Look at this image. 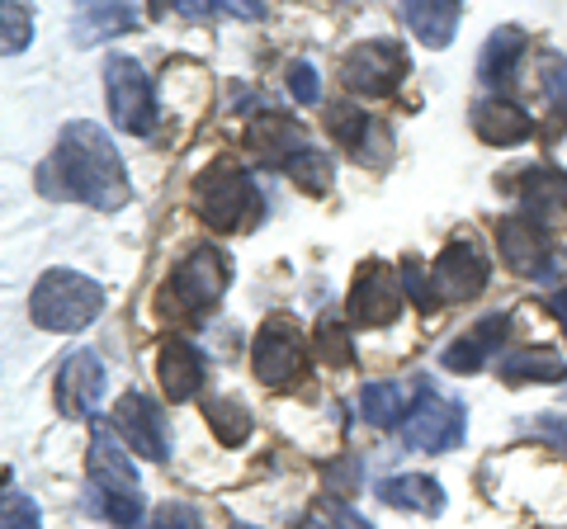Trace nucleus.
<instances>
[{"label":"nucleus","mask_w":567,"mask_h":529,"mask_svg":"<svg viewBox=\"0 0 567 529\" xmlns=\"http://www.w3.org/2000/svg\"><path fill=\"white\" fill-rule=\"evenodd\" d=\"M39 189L48 199H76V204H91V208H114L128 204V170H123V156L110 143V133L95 128V123H66L52 156L39 166Z\"/></svg>","instance_id":"obj_1"},{"label":"nucleus","mask_w":567,"mask_h":529,"mask_svg":"<svg viewBox=\"0 0 567 529\" xmlns=\"http://www.w3.org/2000/svg\"><path fill=\"white\" fill-rule=\"evenodd\" d=\"M227 284H233V256L223 246H199V251H189L175 264V274L156 293V308H162V317H175V322H199L204 312L218 308Z\"/></svg>","instance_id":"obj_2"},{"label":"nucleus","mask_w":567,"mask_h":529,"mask_svg":"<svg viewBox=\"0 0 567 529\" xmlns=\"http://www.w3.org/2000/svg\"><path fill=\"white\" fill-rule=\"evenodd\" d=\"M194 208L213 232H246L265 214V199L256 180L237 162H213L199 180H194Z\"/></svg>","instance_id":"obj_3"},{"label":"nucleus","mask_w":567,"mask_h":529,"mask_svg":"<svg viewBox=\"0 0 567 529\" xmlns=\"http://www.w3.org/2000/svg\"><path fill=\"white\" fill-rule=\"evenodd\" d=\"M104 312V289L76 270H48L29 293V317L43 331H85Z\"/></svg>","instance_id":"obj_4"},{"label":"nucleus","mask_w":567,"mask_h":529,"mask_svg":"<svg viewBox=\"0 0 567 529\" xmlns=\"http://www.w3.org/2000/svg\"><path fill=\"white\" fill-rule=\"evenodd\" d=\"M104 95H110V118L123 133H152L156 128V91L147 72L133 58H110L104 62Z\"/></svg>","instance_id":"obj_5"},{"label":"nucleus","mask_w":567,"mask_h":529,"mask_svg":"<svg viewBox=\"0 0 567 529\" xmlns=\"http://www.w3.org/2000/svg\"><path fill=\"white\" fill-rule=\"evenodd\" d=\"M308 369V345L298 336L293 322L284 317H270L260 331H256V345H251V374L265 387H293Z\"/></svg>","instance_id":"obj_6"},{"label":"nucleus","mask_w":567,"mask_h":529,"mask_svg":"<svg viewBox=\"0 0 567 529\" xmlns=\"http://www.w3.org/2000/svg\"><path fill=\"white\" fill-rule=\"evenodd\" d=\"M402 439L416 454H445L464 439V407L454 397H440L431 387H421V397L412 402V412L402 421Z\"/></svg>","instance_id":"obj_7"},{"label":"nucleus","mask_w":567,"mask_h":529,"mask_svg":"<svg viewBox=\"0 0 567 529\" xmlns=\"http://www.w3.org/2000/svg\"><path fill=\"white\" fill-rule=\"evenodd\" d=\"M402 76H406V52L398 43H388V39L354 43L341 58V81L354 95H374V100L393 95Z\"/></svg>","instance_id":"obj_8"},{"label":"nucleus","mask_w":567,"mask_h":529,"mask_svg":"<svg viewBox=\"0 0 567 529\" xmlns=\"http://www.w3.org/2000/svg\"><path fill=\"white\" fill-rule=\"evenodd\" d=\"M487 274H492V264L483 256V246L450 241L431 264V298L435 303H450V308L454 303H473V298L487 289Z\"/></svg>","instance_id":"obj_9"},{"label":"nucleus","mask_w":567,"mask_h":529,"mask_svg":"<svg viewBox=\"0 0 567 529\" xmlns=\"http://www.w3.org/2000/svg\"><path fill=\"white\" fill-rule=\"evenodd\" d=\"M402 308V274L388 270L383 260H364L360 274L350 284V298H346V312L354 326H388Z\"/></svg>","instance_id":"obj_10"},{"label":"nucleus","mask_w":567,"mask_h":529,"mask_svg":"<svg viewBox=\"0 0 567 529\" xmlns=\"http://www.w3.org/2000/svg\"><path fill=\"white\" fill-rule=\"evenodd\" d=\"M114 431L118 439L128 445V454L137 458H166L171 454V435H166V421L162 407L142 393H123L118 407H114Z\"/></svg>","instance_id":"obj_11"},{"label":"nucleus","mask_w":567,"mask_h":529,"mask_svg":"<svg viewBox=\"0 0 567 529\" xmlns=\"http://www.w3.org/2000/svg\"><path fill=\"white\" fill-rule=\"evenodd\" d=\"M496 246H502V260L511 264V274L520 279H539L554 270V251H548V232L535 218H502L496 222Z\"/></svg>","instance_id":"obj_12"},{"label":"nucleus","mask_w":567,"mask_h":529,"mask_svg":"<svg viewBox=\"0 0 567 529\" xmlns=\"http://www.w3.org/2000/svg\"><path fill=\"white\" fill-rule=\"evenodd\" d=\"M100 397H104V360L95 350H76L58 374V407H62V416L81 421L100 407Z\"/></svg>","instance_id":"obj_13"},{"label":"nucleus","mask_w":567,"mask_h":529,"mask_svg":"<svg viewBox=\"0 0 567 529\" xmlns=\"http://www.w3.org/2000/svg\"><path fill=\"white\" fill-rule=\"evenodd\" d=\"M91 497H142L133 458L110 431H95L91 439Z\"/></svg>","instance_id":"obj_14"},{"label":"nucleus","mask_w":567,"mask_h":529,"mask_svg":"<svg viewBox=\"0 0 567 529\" xmlns=\"http://www.w3.org/2000/svg\"><path fill=\"white\" fill-rule=\"evenodd\" d=\"M327 128H331V137H341V147L354 156V162L383 166L388 128L379 118H369L364 110H354V104H327Z\"/></svg>","instance_id":"obj_15"},{"label":"nucleus","mask_w":567,"mask_h":529,"mask_svg":"<svg viewBox=\"0 0 567 529\" xmlns=\"http://www.w3.org/2000/svg\"><path fill=\"white\" fill-rule=\"evenodd\" d=\"M516 189H520L525 218H535L544 232H548V227H558V222H567V175L563 170L535 166V170L520 175Z\"/></svg>","instance_id":"obj_16"},{"label":"nucleus","mask_w":567,"mask_h":529,"mask_svg":"<svg viewBox=\"0 0 567 529\" xmlns=\"http://www.w3.org/2000/svg\"><path fill=\"white\" fill-rule=\"evenodd\" d=\"M506 336H511V312L483 317V322L468 326L454 345H445V355H440V364H445L450 374H477V369L487 364V355H492V350L502 345Z\"/></svg>","instance_id":"obj_17"},{"label":"nucleus","mask_w":567,"mask_h":529,"mask_svg":"<svg viewBox=\"0 0 567 529\" xmlns=\"http://www.w3.org/2000/svg\"><path fill=\"white\" fill-rule=\"evenodd\" d=\"M473 133L483 137L487 147H520L535 137V118L511 100H483L473 110Z\"/></svg>","instance_id":"obj_18"},{"label":"nucleus","mask_w":567,"mask_h":529,"mask_svg":"<svg viewBox=\"0 0 567 529\" xmlns=\"http://www.w3.org/2000/svg\"><path fill=\"white\" fill-rule=\"evenodd\" d=\"M303 128H298L293 118L284 114H256L251 123H246V152L260 156V162H293L298 152H303Z\"/></svg>","instance_id":"obj_19"},{"label":"nucleus","mask_w":567,"mask_h":529,"mask_svg":"<svg viewBox=\"0 0 567 529\" xmlns=\"http://www.w3.org/2000/svg\"><path fill=\"white\" fill-rule=\"evenodd\" d=\"M156 378H162V393L171 402H189L204 383V355L189 341H166L156 355Z\"/></svg>","instance_id":"obj_20"},{"label":"nucleus","mask_w":567,"mask_h":529,"mask_svg":"<svg viewBox=\"0 0 567 529\" xmlns=\"http://www.w3.org/2000/svg\"><path fill=\"white\" fill-rule=\"evenodd\" d=\"M402 20L425 48H450L454 33H458V20H464V10H458L454 0H435V6L431 0H412V6H402Z\"/></svg>","instance_id":"obj_21"},{"label":"nucleus","mask_w":567,"mask_h":529,"mask_svg":"<svg viewBox=\"0 0 567 529\" xmlns=\"http://www.w3.org/2000/svg\"><path fill=\"white\" fill-rule=\"evenodd\" d=\"M379 497L393 510H416V516H440L445 510V487L425 473H402V478L379 483Z\"/></svg>","instance_id":"obj_22"},{"label":"nucleus","mask_w":567,"mask_h":529,"mask_svg":"<svg viewBox=\"0 0 567 529\" xmlns=\"http://www.w3.org/2000/svg\"><path fill=\"white\" fill-rule=\"evenodd\" d=\"M558 378H567V364L548 345H520V350H511V355L502 360V383H511V387L558 383Z\"/></svg>","instance_id":"obj_23"},{"label":"nucleus","mask_w":567,"mask_h":529,"mask_svg":"<svg viewBox=\"0 0 567 529\" xmlns=\"http://www.w3.org/2000/svg\"><path fill=\"white\" fill-rule=\"evenodd\" d=\"M520 52H525V29H516V24L492 29V39L483 43V58H477V81L502 85L511 76V66L520 62Z\"/></svg>","instance_id":"obj_24"},{"label":"nucleus","mask_w":567,"mask_h":529,"mask_svg":"<svg viewBox=\"0 0 567 529\" xmlns=\"http://www.w3.org/2000/svg\"><path fill=\"white\" fill-rule=\"evenodd\" d=\"M133 24H137V14L128 6H85L76 14V24H71V39L81 48H91V43L114 39V33H128Z\"/></svg>","instance_id":"obj_25"},{"label":"nucleus","mask_w":567,"mask_h":529,"mask_svg":"<svg viewBox=\"0 0 567 529\" xmlns=\"http://www.w3.org/2000/svg\"><path fill=\"white\" fill-rule=\"evenodd\" d=\"M204 421L213 426V435L223 439L227 449H237L246 435H251V407L237 397H208L204 402Z\"/></svg>","instance_id":"obj_26"},{"label":"nucleus","mask_w":567,"mask_h":529,"mask_svg":"<svg viewBox=\"0 0 567 529\" xmlns=\"http://www.w3.org/2000/svg\"><path fill=\"white\" fill-rule=\"evenodd\" d=\"M360 412L369 426H398V421H406V387L402 383H369L360 393Z\"/></svg>","instance_id":"obj_27"},{"label":"nucleus","mask_w":567,"mask_h":529,"mask_svg":"<svg viewBox=\"0 0 567 529\" xmlns=\"http://www.w3.org/2000/svg\"><path fill=\"white\" fill-rule=\"evenodd\" d=\"M284 175L303 189V194H327L331 180H336V170H331V156L327 152H317V147H303L293 156V162H284Z\"/></svg>","instance_id":"obj_28"},{"label":"nucleus","mask_w":567,"mask_h":529,"mask_svg":"<svg viewBox=\"0 0 567 529\" xmlns=\"http://www.w3.org/2000/svg\"><path fill=\"white\" fill-rule=\"evenodd\" d=\"M317 355H322L327 364H336V369H346V364L354 360L350 331L336 322V317H322V322H317Z\"/></svg>","instance_id":"obj_29"},{"label":"nucleus","mask_w":567,"mask_h":529,"mask_svg":"<svg viewBox=\"0 0 567 529\" xmlns=\"http://www.w3.org/2000/svg\"><path fill=\"white\" fill-rule=\"evenodd\" d=\"M0 29H6V33H0V48L14 58V52H24L29 39H33V14L20 10V6H6V10H0Z\"/></svg>","instance_id":"obj_30"},{"label":"nucleus","mask_w":567,"mask_h":529,"mask_svg":"<svg viewBox=\"0 0 567 529\" xmlns=\"http://www.w3.org/2000/svg\"><path fill=\"white\" fill-rule=\"evenodd\" d=\"M142 529H204V520H199V510H194L189 501H166V506L152 510V520Z\"/></svg>","instance_id":"obj_31"},{"label":"nucleus","mask_w":567,"mask_h":529,"mask_svg":"<svg viewBox=\"0 0 567 529\" xmlns=\"http://www.w3.org/2000/svg\"><path fill=\"white\" fill-rule=\"evenodd\" d=\"M0 525L6 529H43V516H39V506H33V497H24V491H6Z\"/></svg>","instance_id":"obj_32"},{"label":"nucleus","mask_w":567,"mask_h":529,"mask_svg":"<svg viewBox=\"0 0 567 529\" xmlns=\"http://www.w3.org/2000/svg\"><path fill=\"white\" fill-rule=\"evenodd\" d=\"M289 95L298 104H308V110H312V104H322V85H317V72H312L308 62H293L289 66Z\"/></svg>","instance_id":"obj_33"},{"label":"nucleus","mask_w":567,"mask_h":529,"mask_svg":"<svg viewBox=\"0 0 567 529\" xmlns=\"http://www.w3.org/2000/svg\"><path fill=\"white\" fill-rule=\"evenodd\" d=\"M322 478H327V491L336 497V506H341V497H350V491L360 487V464H327Z\"/></svg>","instance_id":"obj_34"},{"label":"nucleus","mask_w":567,"mask_h":529,"mask_svg":"<svg viewBox=\"0 0 567 529\" xmlns=\"http://www.w3.org/2000/svg\"><path fill=\"white\" fill-rule=\"evenodd\" d=\"M529 431H535L544 445H554L567 458V416H535V421H529Z\"/></svg>","instance_id":"obj_35"},{"label":"nucleus","mask_w":567,"mask_h":529,"mask_svg":"<svg viewBox=\"0 0 567 529\" xmlns=\"http://www.w3.org/2000/svg\"><path fill=\"white\" fill-rule=\"evenodd\" d=\"M398 274H402V289H406V293H412V298H416V303H421V308H435V298H431V279H425V270H421V264H416V260H406V264H402V270H398Z\"/></svg>","instance_id":"obj_36"},{"label":"nucleus","mask_w":567,"mask_h":529,"mask_svg":"<svg viewBox=\"0 0 567 529\" xmlns=\"http://www.w3.org/2000/svg\"><path fill=\"white\" fill-rule=\"evenodd\" d=\"M331 516H336V529H374V525H369L364 516H354V510H350V506H336V510H331Z\"/></svg>","instance_id":"obj_37"},{"label":"nucleus","mask_w":567,"mask_h":529,"mask_svg":"<svg viewBox=\"0 0 567 529\" xmlns=\"http://www.w3.org/2000/svg\"><path fill=\"white\" fill-rule=\"evenodd\" d=\"M548 317L563 326V336H567V289H558V293H548Z\"/></svg>","instance_id":"obj_38"},{"label":"nucleus","mask_w":567,"mask_h":529,"mask_svg":"<svg viewBox=\"0 0 567 529\" xmlns=\"http://www.w3.org/2000/svg\"><path fill=\"white\" fill-rule=\"evenodd\" d=\"M227 529H256V525H241V520H233V525H227Z\"/></svg>","instance_id":"obj_39"}]
</instances>
